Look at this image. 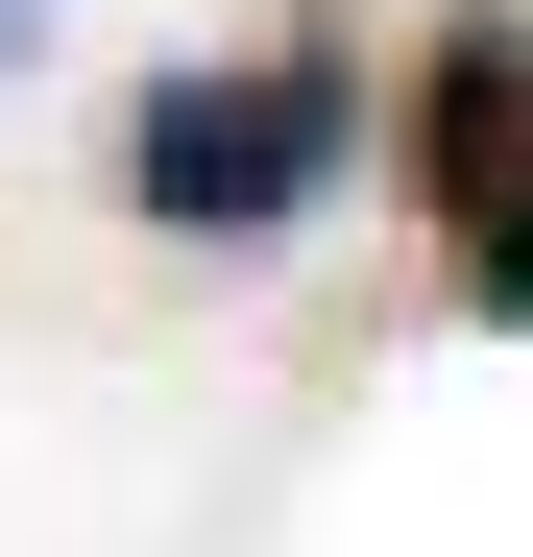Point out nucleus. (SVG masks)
Instances as JSON below:
<instances>
[{
	"label": "nucleus",
	"instance_id": "2",
	"mask_svg": "<svg viewBox=\"0 0 533 557\" xmlns=\"http://www.w3.org/2000/svg\"><path fill=\"white\" fill-rule=\"evenodd\" d=\"M509 146H533V25H436V49H412V195L461 219Z\"/></svg>",
	"mask_w": 533,
	"mask_h": 557
},
{
	"label": "nucleus",
	"instance_id": "1",
	"mask_svg": "<svg viewBox=\"0 0 533 557\" xmlns=\"http://www.w3.org/2000/svg\"><path fill=\"white\" fill-rule=\"evenodd\" d=\"M339 146H364V49H339V25H292V49L146 73L122 195H146L170 243H266V219H315V195H339Z\"/></svg>",
	"mask_w": 533,
	"mask_h": 557
},
{
	"label": "nucleus",
	"instance_id": "4",
	"mask_svg": "<svg viewBox=\"0 0 533 557\" xmlns=\"http://www.w3.org/2000/svg\"><path fill=\"white\" fill-rule=\"evenodd\" d=\"M25 25H49V0H0V49H25Z\"/></svg>",
	"mask_w": 533,
	"mask_h": 557
},
{
	"label": "nucleus",
	"instance_id": "3",
	"mask_svg": "<svg viewBox=\"0 0 533 557\" xmlns=\"http://www.w3.org/2000/svg\"><path fill=\"white\" fill-rule=\"evenodd\" d=\"M436 243H461V315H533V146H509V170H485Z\"/></svg>",
	"mask_w": 533,
	"mask_h": 557
}]
</instances>
